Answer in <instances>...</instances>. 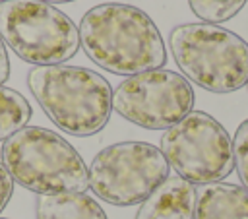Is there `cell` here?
<instances>
[{"label":"cell","instance_id":"obj_6","mask_svg":"<svg viewBox=\"0 0 248 219\" xmlns=\"http://www.w3.org/2000/svg\"><path fill=\"white\" fill-rule=\"evenodd\" d=\"M89 188L112 205L145 202L167 178L169 163L147 141H118L101 149L89 165Z\"/></svg>","mask_w":248,"mask_h":219},{"label":"cell","instance_id":"obj_8","mask_svg":"<svg viewBox=\"0 0 248 219\" xmlns=\"http://www.w3.org/2000/svg\"><path fill=\"white\" fill-rule=\"evenodd\" d=\"M190 81L172 70H149L126 78L112 91V109L132 124L169 130L194 109Z\"/></svg>","mask_w":248,"mask_h":219},{"label":"cell","instance_id":"obj_14","mask_svg":"<svg viewBox=\"0 0 248 219\" xmlns=\"http://www.w3.org/2000/svg\"><path fill=\"white\" fill-rule=\"evenodd\" d=\"M232 155H234V167H236L238 178L248 190V120H244L234 132Z\"/></svg>","mask_w":248,"mask_h":219},{"label":"cell","instance_id":"obj_12","mask_svg":"<svg viewBox=\"0 0 248 219\" xmlns=\"http://www.w3.org/2000/svg\"><path fill=\"white\" fill-rule=\"evenodd\" d=\"M31 114V105L21 93L0 85V141H6L17 130L25 128Z\"/></svg>","mask_w":248,"mask_h":219},{"label":"cell","instance_id":"obj_7","mask_svg":"<svg viewBox=\"0 0 248 219\" xmlns=\"http://www.w3.org/2000/svg\"><path fill=\"white\" fill-rule=\"evenodd\" d=\"M161 153L176 176L190 184H213L234 169L232 140L219 120L202 110H192L161 138Z\"/></svg>","mask_w":248,"mask_h":219},{"label":"cell","instance_id":"obj_9","mask_svg":"<svg viewBox=\"0 0 248 219\" xmlns=\"http://www.w3.org/2000/svg\"><path fill=\"white\" fill-rule=\"evenodd\" d=\"M196 188L180 176H169L145 202L136 219H194Z\"/></svg>","mask_w":248,"mask_h":219},{"label":"cell","instance_id":"obj_2","mask_svg":"<svg viewBox=\"0 0 248 219\" xmlns=\"http://www.w3.org/2000/svg\"><path fill=\"white\" fill-rule=\"evenodd\" d=\"M27 85L45 114L70 136H93L110 118V83L89 68L35 66L27 74Z\"/></svg>","mask_w":248,"mask_h":219},{"label":"cell","instance_id":"obj_18","mask_svg":"<svg viewBox=\"0 0 248 219\" xmlns=\"http://www.w3.org/2000/svg\"><path fill=\"white\" fill-rule=\"evenodd\" d=\"M0 219H4V217H0Z\"/></svg>","mask_w":248,"mask_h":219},{"label":"cell","instance_id":"obj_5","mask_svg":"<svg viewBox=\"0 0 248 219\" xmlns=\"http://www.w3.org/2000/svg\"><path fill=\"white\" fill-rule=\"evenodd\" d=\"M0 37L33 66L64 64L79 48L76 23L41 0H0Z\"/></svg>","mask_w":248,"mask_h":219},{"label":"cell","instance_id":"obj_3","mask_svg":"<svg viewBox=\"0 0 248 219\" xmlns=\"http://www.w3.org/2000/svg\"><path fill=\"white\" fill-rule=\"evenodd\" d=\"M2 165L12 180L39 194H83L89 188V171L81 155L60 134L25 126L2 145Z\"/></svg>","mask_w":248,"mask_h":219},{"label":"cell","instance_id":"obj_16","mask_svg":"<svg viewBox=\"0 0 248 219\" xmlns=\"http://www.w3.org/2000/svg\"><path fill=\"white\" fill-rule=\"evenodd\" d=\"M10 78V58L6 52V45L0 37V85Z\"/></svg>","mask_w":248,"mask_h":219},{"label":"cell","instance_id":"obj_1","mask_svg":"<svg viewBox=\"0 0 248 219\" xmlns=\"http://www.w3.org/2000/svg\"><path fill=\"white\" fill-rule=\"evenodd\" d=\"M79 47L99 68L126 78L159 70L167 62L155 21L143 10L120 2L93 6L81 17Z\"/></svg>","mask_w":248,"mask_h":219},{"label":"cell","instance_id":"obj_13","mask_svg":"<svg viewBox=\"0 0 248 219\" xmlns=\"http://www.w3.org/2000/svg\"><path fill=\"white\" fill-rule=\"evenodd\" d=\"M248 0H188L190 10L203 23H221L234 17Z\"/></svg>","mask_w":248,"mask_h":219},{"label":"cell","instance_id":"obj_15","mask_svg":"<svg viewBox=\"0 0 248 219\" xmlns=\"http://www.w3.org/2000/svg\"><path fill=\"white\" fill-rule=\"evenodd\" d=\"M12 192H14V180H12L10 172L6 171V167L0 163V213L8 205V202L12 198Z\"/></svg>","mask_w":248,"mask_h":219},{"label":"cell","instance_id":"obj_10","mask_svg":"<svg viewBox=\"0 0 248 219\" xmlns=\"http://www.w3.org/2000/svg\"><path fill=\"white\" fill-rule=\"evenodd\" d=\"M194 219H248V190L229 182L196 190Z\"/></svg>","mask_w":248,"mask_h":219},{"label":"cell","instance_id":"obj_17","mask_svg":"<svg viewBox=\"0 0 248 219\" xmlns=\"http://www.w3.org/2000/svg\"><path fill=\"white\" fill-rule=\"evenodd\" d=\"M41 2H46V4H66V2H74V0H41Z\"/></svg>","mask_w":248,"mask_h":219},{"label":"cell","instance_id":"obj_4","mask_svg":"<svg viewBox=\"0 0 248 219\" xmlns=\"http://www.w3.org/2000/svg\"><path fill=\"white\" fill-rule=\"evenodd\" d=\"M169 45L184 78L211 93H232L248 83V43L221 25H176Z\"/></svg>","mask_w":248,"mask_h":219},{"label":"cell","instance_id":"obj_11","mask_svg":"<svg viewBox=\"0 0 248 219\" xmlns=\"http://www.w3.org/2000/svg\"><path fill=\"white\" fill-rule=\"evenodd\" d=\"M37 219H107L103 207L85 192L39 196Z\"/></svg>","mask_w":248,"mask_h":219},{"label":"cell","instance_id":"obj_19","mask_svg":"<svg viewBox=\"0 0 248 219\" xmlns=\"http://www.w3.org/2000/svg\"><path fill=\"white\" fill-rule=\"evenodd\" d=\"M246 85H248V83H246Z\"/></svg>","mask_w":248,"mask_h":219}]
</instances>
